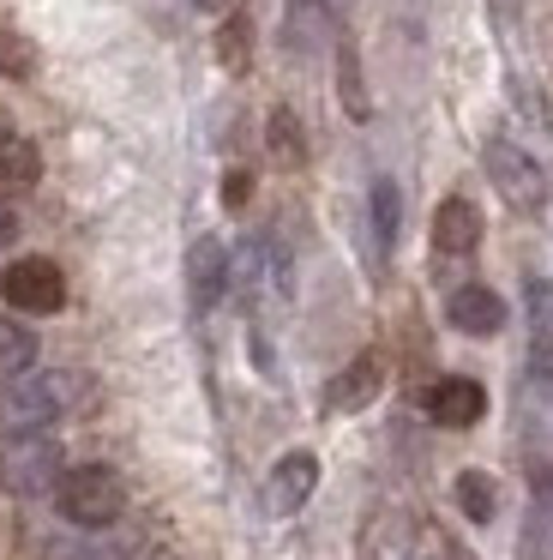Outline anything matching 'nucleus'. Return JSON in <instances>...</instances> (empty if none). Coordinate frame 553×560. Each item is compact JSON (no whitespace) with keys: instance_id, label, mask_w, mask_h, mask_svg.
Instances as JSON below:
<instances>
[{"instance_id":"nucleus-8","label":"nucleus","mask_w":553,"mask_h":560,"mask_svg":"<svg viewBox=\"0 0 553 560\" xmlns=\"http://www.w3.org/2000/svg\"><path fill=\"white\" fill-rule=\"evenodd\" d=\"M421 404H427V416H433V422H445V428H469V422H481V416H487V392H481L475 380H463V374L433 380Z\"/></svg>"},{"instance_id":"nucleus-7","label":"nucleus","mask_w":553,"mask_h":560,"mask_svg":"<svg viewBox=\"0 0 553 560\" xmlns=\"http://www.w3.org/2000/svg\"><path fill=\"white\" fill-rule=\"evenodd\" d=\"M379 386H385V362L379 355H355L349 368H337V380L325 386V410L331 416H355V410H367L373 398H379Z\"/></svg>"},{"instance_id":"nucleus-12","label":"nucleus","mask_w":553,"mask_h":560,"mask_svg":"<svg viewBox=\"0 0 553 560\" xmlns=\"http://www.w3.org/2000/svg\"><path fill=\"white\" fill-rule=\"evenodd\" d=\"M36 175H43V163H36V145H31V139L0 133V199L36 187Z\"/></svg>"},{"instance_id":"nucleus-16","label":"nucleus","mask_w":553,"mask_h":560,"mask_svg":"<svg viewBox=\"0 0 553 560\" xmlns=\"http://www.w3.org/2000/svg\"><path fill=\"white\" fill-rule=\"evenodd\" d=\"M457 506H463L475 524H487L493 512H499V488H493V476H481V470L457 476Z\"/></svg>"},{"instance_id":"nucleus-1","label":"nucleus","mask_w":553,"mask_h":560,"mask_svg":"<svg viewBox=\"0 0 553 560\" xmlns=\"http://www.w3.org/2000/svg\"><path fill=\"white\" fill-rule=\"evenodd\" d=\"M72 404V380L67 374H24L0 386V446L12 440H36L67 416Z\"/></svg>"},{"instance_id":"nucleus-10","label":"nucleus","mask_w":553,"mask_h":560,"mask_svg":"<svg viewBox=\"0 0 553 560\" xmlns=\"http://www.w3.org/2000/svg\"><path fill=\"white\" fill-rule=\"evenodd\" d=\"M445 319H451L457 331H469V338H493V331L505 326V302L493 290H481V283H463V290H451V302H445Z\"/></svg>"},{"instance_id":"nucleus-21","label":"nucleus","mask_w":553,"mask_h":560,"mask_svg":"<svg viewBox=\"0 0 553 560\" xmlns=\"http://www.w3.org/2000/svg\"><path fill=\"white\" fill-rule=\"evenodd\" d=\"M343 103L355 115H367V97H361V73H355V49H343Z\"/></svg>"},{"instance_id":"nucleus-4","label":"nucleus","mask_w":553,"mask_h":560,"mask_svg":"<svg viewBox=\"0 0 553 560\" xmlns=\"http://www.w3.org/2000/svg\"><path fill=\"white\" fill-rule=\"evenodd\" d=\"M481 158H487L493 187H499L517 211H536L541 199H548V175H541V163L529 158V151H517L511 139H487V151H481Z\"/></svg>"},{"instance_id":"nucleus-20","label":"nucleus","mask_w":553,"mask_h":560,"mask_svg":"<svg viewBox=\"0 0 553 560\" xmlns=\"http://www.w3.org/2000/svg\"><path fill=\"white\" fill-rule=\"evenodd\" d=\"M223 61L228 67L247 61V19H228V25H223Z\"/></svg>"},{"instance_id":"nucleus-23","label":"nucleus","mask_w":553,"mask_h":560,"mask_svg":"<svg viewBox=\"0 0 553 560\" xmlns=\"http://www.w3.org/2000/svg\"><path fill=\"white\" fill-rule=\"evenodd\" d=\"M12 230H19V223H12V211H7V206H0V247H7V242H12Z\"/></svg>"},{"instance_id":"nucleus-5","label":"nucleus","mask_w":553,"mask_h":560,"mask_svg":"<svg viewBox=\"0 0 553 560\" xmlns=\"http://www.w3.org/2000/svg\"><path fill=\"white\" fill-rule=\"evenodd\" d=\"M0 295H7L19 314H55L67 302V278H60L55 259H12L7 278H0Z\"/></svg>"},{"instance_id":"nucleus-18","label":"nucleus","mask_w":553,"mask_h":560,"mask_svg":"<svg viewBox=\"0 0 553 560\" xmlns=\"http://www.w3.org/2000/svg\"><path fill=\"white\" fill-rule=\"evenodd\" d=\"M271 151H276V158H289V163L307 158V145H301V127H295V115H289V109L271 115Z\"/></svg>"},{"instance_id":"nucleus-22","label":"nucleus","mask_w":553,"mask_h":560,"mask_svg":"<svg viewBox=\"0 0 553 560\" xmlns=\"http://www.w3.org/2000/svg\"><path fill=\"white\" fill-rule=\"evenodd\" d=\"M223 194H228V206H240V199H247V175H228Z\"/></svg>"},{"instance_id":"nucleus-25","label":"nucleus","mask_w":553,"mask_h":560,"mask_svg":"<svg viewBox=\"0 0 553 560\" xmlns=\"http://www.w3.org/2000/svg\"><path fill=\"white\" fill-rule=\"evenodd\" d=\"M0 61H24V49H12V43H0Z\"/></svg>"},{"instance_id":"nucleus-6","label":"nucleus","mask_w":553,"mask_h":560,"mask_svg":"<svg viewBox=\"0 0 553 560\" xmlns=\"http://www.w3.org/2000/svg\"><path fill=\"white\" fill-rule=\"evenodd\" d=\"M313 488H319V458H313V452H283L276 470L264 476V512H271V518H289V512L307 506Z\"/></svg>"},{"instance_id":"nucleus-11","label":"nucleus","mask_w":553,"mask_h":560,"mask_svg":"<svg viewBox=\"0 0 553 560\" xmlns=\"http://www.w3.org/2000/svg\"><path fill=\"white\" fill-rule=\"evenodd\" d=\"M475 242H481V211L469 199H445L433 211V247L439 254H475Z\"/></svg>"},{"instance_id":"nucleus-9","label":"nucleus","mask_w":553,"mask_h":560,"mask_svg":"<svg viewBox=\"0 0 553 560\" xmlns=\"http://www.w3.org/2000/svg\"><path fill=\"white\" fill-rule=\"evenodd\" d=\"M187 290H192V307H216V295L228 290V254L216 235H199L187 247Z\"/></svg>"},{"instance_id":"nucleus-24","label":"nucleus","mask_w":553,"mask_h":560,"mask_svg":"<svg viewBox=\"0 0 553 560\" xmlns=\"http://www.w3.org/2000/svg\"><path fill=\"white\" fill-rule=\"evenodd\" d=\"M493 13H499V19H517V0H493Z\"/></svg>"},{"instance_id":"nucleus-19","label":"nucleus","mask_w":553,"mask_h":560,"mask_svg":"<svg viewBox=\"0 0 553 560\" xmlns=\"http://www.w3.org/2000/svg\"><path fill=\"white\" fill-rule=\"evenodd\" d=\"M60 560H127V548L108 542V536H84V542H72Z\"/></svg>"},{"instance_id":"nucleus-2","label":"nucleus","mask_w":553,"mask_h":560,"mask_svg":"<svg viewBox=\"0 0 553 560\" xmlns=\"http://www.w3.org/2000/svg\"><path fill=\"white\" fill-rule=\"evenodd\" d=\"M55 500H60V518H72L79 530H108L127 512V482L108 464H79V470L60 476Z\"/></svg>"},{"instance_id":"nucleus-13","label":"nucleus","mask_w":553,"mask_h":560,"mask_svg":"<svg viewBox=\"0 0 553 560\" xmlns=\"http://www.w3.org/2000/svg\"><path fill=\"white\" fill-rule=\"evenodd\" d=\"M31 362H36V338L19 319H0V386H7V380H24Z\"/></svg>"},{"instance_id":"nucleus-17","label":"nucleus","mask_w":553,"mask_h":560,"mask_svg":"<svg viewBox=\"0 0 553 560\" xmlns=\"http://www.w3.org/2000/svg\"><path fill=\"white\" fill-rule=\"evenodd\" d=\"M373 235H379V247L397 242V187L391 182H373Z\"/></svg>"},{"instance_id":"nucleus-26","label":"nucleus","mask_w":553,"mask_h":560,"mask_svg":"<svg viewBox=\"0 0 553 560\" xmlns=\"http://www.w3.org/2000/svg\"><path fill=\"white\" fill-rule=\"evenodd\" d=\"M319 7H325V13H331V19H337V13H343V7H349V0H319Z\"/></svg>"},{"instance_id":"nucleus-15","label":"nucleus","mask_w":553,"mask_h":560,"mask_svg":"<svg viewBox=\"0 0 553 560\" xmlns=\"http://www.w3.org/2000/svg\"><path fill=\"white\" fill-rule=\"evenodd\" d=\"M409 555V524L397 512L367 524V542H361V560H403Z\"/></svg>"},{"instance_id":"nucleus-27","label":"nucleus","mask_w":553,"mask_h":560,"mask_svg":"<svg viewBox=\"0 0 553 560\" xmlns=\"http://www.w3.org/2000/svg\"><path fill=\"white\" fill-rule=\"evenodd\" d=\"M199 7H228V0H199Z\"/></svg>"},{"instance_id":"nucleus-3","label":"nucleus","mask_w":553,"mask_h":560,"mask_svg":"<svg viewBox=\"0 0 553 560\" xmlns=\"http://www.w3.org/2000/svg\"><path fill=\"white\" fill-rule=\"evenodd\" d=\"M60 476H67V452L48 434L0 446V488H7V494H19V500L48 494V488H60Z\"/></svg>"},{"instance_id":"nucleus-14","label":"nucleus","mask_w":553,"mask_h":560,"mask_svg":"<svg viewBox=\"0 0 553 560\" xmlns=\"http://www.w3.org/2000/svg\"><path fill=\"white\" fill-rule=\"evenodd\" d=\"M331 25V13H325L319 0H289V31H283V43L295 55H307V49H319V31Z\"/></svg>"}]
</instances>
